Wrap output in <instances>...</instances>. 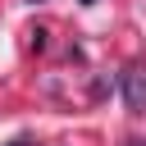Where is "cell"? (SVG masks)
<instances>
[{"label": "cell", "mask_w": 146, "mask_h": 146, "mask_svg": "<svg viewBox=\"0 0 146 146\" xmlns=\"http://www.w3.org/2000/svg\"><path fill=\"white\" fill-rule=\"evenodd\" d=\"M123 100H128V110L132 114H146V73H123Z\"/></svg>", "instance_id": "cell-1"}, {"label": "cell", "mask_w": 146, "mask_h": 146, "mask_svg": "<svg viewBox=\"0 0 146 146\" xmlns=\"http://www.w3.org/2000/svg\"><path fill=\"white\" fill-rule=\"evenodd\" d=\"M123 146H146V141H141V137H132V141H123Z\"/></svg>", "instance_id": "cell-2"}, {"label": "cell", "mask_w": 146, "mask_h": 146, "mask_svg": "<svg viewBox=\"0 0 146 146\" xmlns=\"http://www.w3.org/2000/svg\"><path fill=\"white\" fill-rule=\"evenodd\" d=\"M82 5H96V0H82Z\"/></svg>", "instance_id": "cell-3"}]
</instances>
